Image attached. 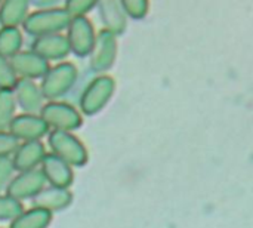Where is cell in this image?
Instances as JSON below:
<instances>
[{
    "label": "cell",
    "mask_w": 253,
    "mask_h": 228,
    "mask_svg": "<svg viewBox=\"0 0 253 228\" xmlns=\"http://www.w3.org/2000/svg\"><path fill=\"white\" fill-rule=\"evenodd\" d=\"M71 19V15L67 12L64 6H55V7H46V9H36L27 15V18L22 22L24 33L40 37L46 34L61 33L67 28L68 22Z\"/></svg>",
    "instance_id": "6da1fadb"
},
{
    "label": "cell",
    "mask_w": 253,
    "mask_h": 228,
    "mask_svg": "<svg viewBox=\"0 0 253 228\" xmlns=\"http://www.w3.org/2000/svg\"><path fill=\"white\" fill-rule=\"evenodd\" d=\"M79 70L73 62L62 61L50 65L42 77L40 89L46 101H55L65 96L77 83Z\"/></svg>",
    "instance_id": "7a4b0ae2"
},
{
    "label": "cell",
    "mask_w": 253,
    "mask_h": 228,
    "mask_svg": "<svg viewBox=\"0 0 253 228\" xmlns=\"http://www.w3.org/2000/svg\"><path fill=\"white\" fill-rule=\"evenodd\" d=\"M116 89V82L111 76L98 74L86 83L79 96V110L84 116H95L105 108Z\"/></svg>",
    "instance_id": "3957f363"
},
{
    "label": "cell",
    "mask_w": 253,
    "mask_h": 228,
    "mask_svg": "<svg viewBox=\"0 0 253 228\" xmlns=\"http://www.w3.org/2000/svg\"><path fill=\"white\" fill-rule=\"evenodd\" d=\"M47 145L50 148V153L65 160L73 168H82L87 163V148L73 132L49 131Z\"/></svg>",
    "instance_id": "277c9868"
},
{
    "label": "cell",
    "mask_w": 253,
    "mask_h": 228,
    "mask_svg": "<svg viewBox=\"0 0 253 228\" xmlns=\"http://www.w3.org/2000/svg\"><path fill=\"white\" fill-rule=\"evenodd\" d=\"M50 131H65L74 132L83 125V116L73 104L55 99L46 101L39 113Z\"/></svg>",
    "instance_id": "5b68a950"
},
{
    "label": "cell",
    "mask_w": 253,
    "mask_h": 228,
    "mask_svg": "<svg viewBox=\"0 0 253 228\" xmlns=\"http://www.w3.org/2000/svg\"><path fill=\"white\" fill-rule=\"evenodd\" d=\"M65 30H67L65 37L70 45V52L79 58L89 56L96 40V33L90 19L86 15L71 16Z\"/></svg>",
    "instance_id": "8992f818"
},
{
    "label": "cell",
    "mask_w": 253,
    "mask_h": 228,
    "mask_svg": "<svg viewBox=\"0 0 253 228\" xmlns=\"http://www.w3.org/2000/svg\"><path fill=\"white\" fill-rule=\"evenodd\" d=\"M117 58V36L102 28L96 33L93 49L89 55V65L93 73L104 74L108 71Z\"/></svg>",
    "instance_id": "52a82bcc"
},
{
    "label": "cell",
    "mask_w": 253,
    "mask_h": 228,
    "mask_svg": "<svg viewBox=\"0 0 253 228\" xmlns=\"http://www.w3.org/2000/svg\"><path fill=\"white\" fill-rule=\"evenodd\" d=\"M46 184L47 182L43 172L40 171V168H36L24 172H16L4 193L24 203L25 200H31L36 194H39Z\"/></svg>",
    "instance_id": "ba28073f"
},
{
    "label": "cell",
    "mask_w": 253,
    "mask_h": 228,
    "mask_svg": "<svg viewBox=\"0 0 253 228\" xmlns=\"http://www.w3.org/2000/svg\"><path fill=\"white\" fill-rule=\"evenodd\" d=\"M19 142L22 141H36L42 139L49 134V126L40 114L34 113H21L16 114L7 129Z\"/></svg>",
    "instance_id": "9c48e42d"
},
{
    "label": "cell",
    "mask_w": 253,
    "mask_h": 228,
    "mask_svg": "<svg viewBox=\"0 0 253 228\" xmlns=\"http://www.w3.org/2000/svg\"><path fill=\"white\" fill-rule=\"evenodd\" d=\"M12 92H13L16 105L22 110V113L39 114L42 107L46 102L42 93L40 85H37L36 80H31V79L18 77Z\"/></svg>",
    "instance_id": "30bf717a"
},
{
    "label": "cell",
    "mask_w": 253,
    "mask_h": 228,
    "mask_svg": "<svg viewBox=\"0 0 253 228\" xmlns=\"http://www.w3.org/2000/svg\"><path fill=\"white\" fill-rule=\"evenodd\" d=\"M9 61H10L12 68L18 77L31 79V80L42 79L50 67L49 61H46L44 58H42L40 55H37L31 49L30 50L21 49L18 53L10 56Z\"/></svg>",
    "instance_id": "8fae6325"
},
{
    "label": "cell",
    "mask_w": 253,
    "mask_h": 228,
    "mask_svg": "<svg viewBox=\"0 0 253 228\" xmlns=\"http://www.w3.org/2000/svg\"><path fill=\"white\" fill-rule=\"evenodd\" d=\"M40 171L43 172L44 180L49 185L70 188L73 181H74L73 166L50 151L46 153V156L43 157L42 165H40Z\"/></svg>",
    "instance_id": "7c38bea8"
},
{
    "label": "cell",
    "mask_w": 253,
    "mask_h": 228,
    "mask_svg": "<svg viewBox=\"0 0 253 228\" xmlns=\"http://www.w3.org/2000/svg\"><path fill=\"white\" fill-rule=\"evenodd\" d=\"M31 50L49 62L61 61L71 53L68 40H67L65 34H61V33L34 37V40L31 43Z\"/></svg>",
    "instance_id": "4fadbf2b"
},
{
    "label": "cell",
    "mask_w": 253,
    "mask_h": 228,
    "mask_svg": "<svg viewBox=\"0 0 253 228\" xmlns=\"http://www.w3.org/2000/svg\"><path fill=\"white\" fill-rule=\"evenodd\" d=\"M46 147L40 139L22 141L18 144L12 154V163L16 172H24L30 169L40 168L43 157L46 156Z\"/></svg>",
    "instance_id": "5bb4252c"
},
{
    "label": "cell",
    "mask_w": 253,
    "mask_h": 228,
    "mask_svg": "<svg viewBox=\"0 0 253 228\" xmlns=\"http://www.w3.org/2000/svg\"><path fill=\"white\" fill-rule=\"evenodd\" d=\"M33 206L46 209L49 212H61L73 203V193L67 187H55L46 184L33 199Z\"/></svg>",
    "instance_id": "9a60e30c"
},
{
    "label": "cell",
    "mask_w": 253,
    "mask_h": 228,
    "mask_svg": "<svg viewBox=\"0 0 253 228\" xmlns=\"http://www.w3.org/2000/svg\"><path fill=\"white\" fill-rule=\"evenodd\" d=\"M96 6L104 28L116 36L123 34L127 25V15L120 0H99Z\"/></svg>",
    "instance_id": "2e32d148"
},
{
    "label": "cell",
    "mask_w": 253,
    "mask_h": 228,
    "mask_svg": "<svg viewBox=\"0 0 253 228\" xmlns=\"http://www.w3.org/2000/svg\"><path fill=\"white\" fill-rule=\"evenodd\" d=\"M30 13L28 0H1L0 3V25L19 27Z\"/></svg>",
    "instance_id": "e0dca14e"
},
{
    "label": "cell",
    "mask_w": 253,
    "mask_h": 228,
    "mask_svg": "<svg viewBox=\"0 0 253 228\" xmlns=\"http://www.w3.org/2000/svg\"><path fill=\"white\" fill-rule=\"evenodd\" d=\"M52 223V212L42 208L24 209L16 218L10 221L9 228H47Z\"/></svg>",
    "instance_id": "ac0fdd59"
},
{
    "label": "cell",
    "mask_w": 253,
    "mask_h": 228,
    "mask_svg": "<svg viewBox=\"0 0 253 228\" xmlns=\"http://www.w3.org/2000/svg\"><path fill=\"white\" fill-rule=\"evenodd\" d=\"M22 47V31L19 27H0V55L10 58Z\"/></svg>",
    "instance_id": "d6986e66"
},
{
    "label": "cell",
    "mask_w": 253,
    "mask_h": 228,
    "mask_svg": "<svg viewBox=\"0 0 253 228\" xmlns=\"http://www.w3.org/2000/svg\"><path fill=\"white\" fill-rule=\"evenodd\" d=\"M16 101L12 89H0V131H7L16 116Z\"/></svg>",
    "instance_id": "ffe728a7"
},
{
    "label": "cell",
    "mask_w": 253,
    "mask_h": 228,
    "mask_svg": "<svg viewBox=\"0 0 253 228\" xmlns=\"http://www.w3.org/2000/svg\"><path fill=\"white\" fill-rule=\"evenodd\" d=\"M24 211V203L10 197L9 194L0 193V221H12Z\"/></svg>",
    "instance_id": "44dd1931"
},
{
    "label": "cell",
    "mask_w": 253,
    "mask_h": 228,
    "mask_svg": "<svg viewBox=\"0 0 253 228\" xmlns=\"http://www.w3.org/2000/svg\"><path fill=\"white\" fill-rule=\"evenodd\" d=\"M16 80L18 76L13 71L9 58L0 55V89H13Z\"/></svg>",
    "instance_id": "7402d4cb"
},
{
    "label": "cell",
    "mask_w": 253,
    "mask_h": 228,
    "mask_svg": "<svg viewBox=\"0 0 253 228\" xmlns=\"http://www.w3.org/2000/svg\"><path fill=\"white\" fill-rule=\"evenodd\" d=\"M127 18L142 19L148 12V0H120Z\"/></svg>",
    "instance_id": "603a6c76"
},
{
    "label": "cell",
    "mask_w": 253,
    "mask_h": 228,
    "mask_svg": "<svg viewBox=\"0 0 253 228\" xmlns=\"http://www.w3.org/2000/svg\"><path fill=\"white\" fill-rule=\"evenodd\" d=\"M99 0H64V7L71 16L86 15L90 12Z\"/></svg>",
    "instance_id": "cb8c5ba5"
},
{
    "label": "cell",
    "mask_w": 253,
    "mask_h": 228,
    "mask_svg": "<svg viewBox=\"0 0 253 228\" xmlns=\"http://www.w3.org/2000/svg\"><path fill=\"white\" fill-rule=\"evenodd\" d=\"M16 174L13 163H12V157H3L0 159V193L6 191L9 182L12 181L13 175Z\"/></svg>",
    "instance_id": "d4e9b609"
},
{
    "label": "cell",
    "mask_w": 253,
    "mask_h": 228,
    "mask_svg": "<svg viewBox=\"0 0 253 228\" xmlns=\"http://www.w3.org/2000/svg\"><path fill=\"white\" fill-rule=\"evenodd\" d=\"M18 144L19 141L9 131H0V159L12 157Z\"/></svg>",
    "instance_id": "484cf974"
},
{
    "label": "cell",
    "mask_w": 253,
    "mask_h": 228,
    "mask_svg": "<svg viewBox=\"0 0 253 228\" xmlns=\"http://www.w3.org/2000/svg\"><path fill=\"white\" fill-rule=\"evenodd\" d=\"M30 4L39 7V9H46V7H55L59 6L61 0H28Z\"/></svg>",
    "instance_id": "4316f807"
},
{
    "label": "cell",
    "mask_w": 253,
    "mask_h": 228,
    "mask_svg": "<svg viewBox=\"0 0 253 228\" xmlns=\"http://www.w3.org/2000/svg\"><path fill=\"white\" fill-rule=\"evenodd\" d=\"M0 3H1V0H0Z\"/></svg>",
    "instance_id": "83f0119b"
}]
</instances>
